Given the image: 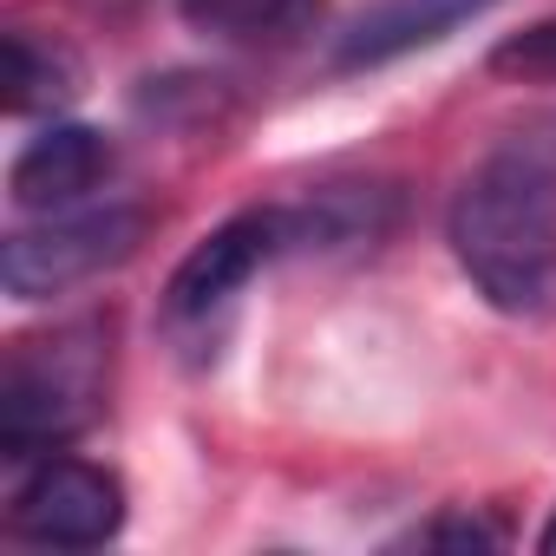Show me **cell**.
I'll return each mask as SVG.
<instances>
[{
  "mask_svg": "<svg viewBox=\"0 0 556 556\" xmlns=\"http://www.w3.org/2000/svg\"><path fill=\"white\" fill-rule=\"evenodd\" d=\"M112 177V138L92 125H66L53 118L47 131H34L14 164H8V197L27 216H53V210H79L99 184Z\"/></svg>",
  "mask_w": 556,
  "mask_h": 556,
  "instance_id": "obj_6",
  "label": "cell"
},
{
  "mask_svg": "<svg viewBox=\"0 0 556 556\" xmlns=\"http://www.w3.org/2000/svg\"><path fill=\"white\" fill-rule=\"evenodd\" d=\"M190 34L223 47H289L321 27L328 0H177Z\"/></svg>",
  "mask_w": 556,
  "mask_h": 556,
  "instance_id": "obj_9",
  "label": "cell"
},
{
  "mask_svg": "<svg viewBox=\"0 0 556 556\" xmlns=\"http://www.w3.org/2000/svg\"><path fill=\"white\" fill-rule=\"evenodd\" d=\"M105 393V334L92 321L60 328L47 341H14L0 374V452L14 465L60 452L92 426Z\"/></svg>",
  "mask_w": 556,
  "mask_h": 556,
  "instance_id": "obj_2",
  "label": "cell"
},
{
  "mask_svg": "<svg viewBox=\"0 0 556 556\" xmlns=\"http://www.w3.org/2000/svg\"><path fill=\"white\" fill-rule=\"evenodd\" d=\"M144 242V210L105 203V210H53L0 242V282L14 302H47L66 295L92 275L118 268Z\"/></svg>",
  "mask_w": 556,
  "mask_h": 556,
  "instance_id": "obj_3",
  "label": "cell"
},
{
  "mask_svg": "<svg viewBox=\"0 0 556 556\" xmlns=\"http://www.w3.org/2000/svg\"><path fill=\"white\" fill-rule=\"evenodd\" d=\"M73 99V60L60 47H40L27 27L8 34V105L14 112H40Z\"/></svg>",
  "mask_w": 556,
  "mask_h": 556,
  "instance_id": "obj_10",
  "label": "cell"
},
{
  "mask_svg": "<svg viewBox=\"0 0 556 556\" xmlns=\"http://www.w3.org/2000/svg\"><path fill=\"white\" fill-rule=\"evenodd\" d=\"M125 530V484L92 458L47 452L8 497V536L40 549H92Z\"/></svg>",
  "mask_w": 556,
  "mask_h": 556,
  "instance_id": "obj_4",
  "label": "cell"
},
{
  "mask_svg": "<svg viewBox=\"0 0 556 556\" xmlns=\"http://www.w3.org/2000/svg\"><path fill=\"white\" fill-rule=\"evenodd\" d=\"M289 255V223L282 210H236L229 223H216L164 282V328H210L216 315L236 308V295L255 282V275Z\"/></svg>",
  "mask_w": 556,
  "mask_h": 556,
  "instance_id": "obj_5",
  "label": "cell"
},
{
  "mask_svg": "<svg viewBox=\"0 0 556 556\" xmlns=\"http://www.w3.org/2000/svg\"><path fill=\"white\" fill-rule=\"evenodd\" d=\"M497 0H380V8H367L341 47H334V66L341 73H374V66H393L419 47H439L445 34H458L465 21L491 14Z\"/></svg>",
  "mask_w": 556,
  "mask_h": 556,
  "instance_id": "obj_7",
  "label": "cell"
},
{
  "mask_svg": "<svg viewBox=\"0 0 556 556\" xmlns=\"http://www.w3.org/2000/svg\"><path fill=\"white\" fill-rule=\"evenodd\" d=\"M400 543H413V549H491V543H504V523H484L471 510H439L432 523L406 530Z\"/></svg>",
  "mask_w": 556,
  "mask_h": 556,
  "instance_id": "obj_12",
  "label": "cell"
},
{
  "mask_svg": "<svg viewBox=\"0 0 556 556\" xmlns=\"http://www.w3.org/2000/svg\"><path fill=\"white\" fill-rule=\"evenodd\" d=\"M445 242L484 308L510 321L556 315V157L536 138L478 157L452 190Z\"/></svg>",
  "mask_w": 556,
  "mask_h": 556,
  "instance_id": "obj_1",
  "label": "cell"
},
{
  "mask_svg": "<svg viewBox=\"0 0 556 556\" xmlns=\"http://www.w3.org/2000/svg\"><path fill=\"white\" fill-rule=\"evenodd\" d=\"M289 249H361L393 229V190L380 184H321L308 203L282 210Z\"/></svg>",
  "mask_w": 556,
  "mask_h": 556,
  "instance_id": "obj_8",
  "label": "cell"
},
{
  "mask_svg": "<svg viewBox=\"0 0 556 556\" xmlns=\"http://www.w3.org/2000/svg\"><path fill=\"white\" fill-rule=\"evenodd\" d=\"M491 73L497 79H523V86H549L556 79V14L523 27V34H510V40H497L491 47Z\"/></svg>",
  "mask_w": 556,
  "mask_h": 556,
  "instance_id": "obj_11",
  "label": "cell"
},
{
  "mask_svg": "<svg viewBox=\"0 0 556 556\" xmlns=\"http://www.w3.org/2000/svg\"><path fill=\"white\" fill-rule=\"evenodd\" d=\"M536 549H543V556H556V517L543 523V536H536Z\"/></svg>",
  "mask_w": 556,
  "mask_h": 556,
  "instance_id": "obj_13",
  "label": "cell"
}]
</instances>
